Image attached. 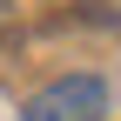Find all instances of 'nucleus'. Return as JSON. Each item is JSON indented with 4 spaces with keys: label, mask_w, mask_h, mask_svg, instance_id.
Segmentation results:
<instances>
[{
    "label": "nucleus",
    "mask_w": 121,
    "mask_h": 121,
    "mask_svg": "<svg viewBox=\"0 0 121 121\" xmlns=\"http://www.w3.org/2000/svg\"><path fill=\"white\" fill-rule=\"evenodd\" d=\"M101 114H108V87L94 74H67L20 108V121H101Z\"/></svg>",
    "instance_id": "f257e3e1"
}]
</instances>
